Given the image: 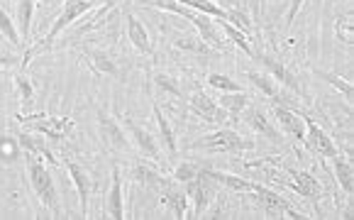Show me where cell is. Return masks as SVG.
I'll return each mask as SVG.
<instances>
[{"label":"cell","mask_w":354,"mask_h":220,"mask_svg":"<svg viewBox=\"0 0 354 220\" xmlns=\"http://www.w3.org/2000/svg\"><path fill=\"white\" fill-rule=\"evenodd\" d=\"M100 3H103V0H66V3H64L62 15H59L57 20L52 22V27H49L47 37H44V39L39 44H35V47H30L25 54H22V68H25L27 64H30L32 59L37 57V54L47 52V49L52 47L54 42H57L59 32H64L68 25H71V22H76L78 17H84L88 10H95V8H98Z\"/></svg>","instance_id":"obj_1"},{"label":"cell","mask_w":354,"mask_h":220,"mask_svg":"<svg viewBox=\"0 0 354 220\" xmlns=\"http://www.w3.org/2000/svg\"><path fill=\"white\" fill-rule=\"evenodd\" d=\"M25 172L32 191L39 199V203L49 210L52 215H62V203H59V191L54 186V178L49 169L44 167V159L32 152H25Z\"/></svg>","instance_id":"obj_2"},{"label":"cell","mask_w":354,"mask_h":220,"mask_svg":"<svg viewBox=\"0 0 354 220\" xmlns=\"http://www.w3.org/2000/svg\"><path fill=\"white\" fill-rule=\"evenodd\" d=\"M252 142L245 140L240 132L230 130V127H220L215 132H208L201 140H196L191 145V149L196 152H208V154H242L247 149H252Z\"/></svg>","instance_id":"obj_3"},{"label":"cell","mask_w":354,"mask_h":220,"mask_svg":"<svg viewBox=\"0 0 354 220\" xmlns=\"http://www.w3.org/2000/svg\"><path fill=\"white\" fill-rule=\"evenodd\" d=\"M98 132L103 137L105 145L113 149V152H122V154H135V145H132L130 135L125 132V127L115 120L110 113H105L103 108L98 110Z\"/></svg>","instance_id":"obj_4"},{"label":"cell","mask_w":354,"mask_h":220,"mask_svg":"<svg viewBox=\"0 0 354 220\" xmlns=\"http://www.w3.org/2000/svg\"><path fill=\"white\" fill-rule=\"evenodd\" d=\"M252 59H257V62H259L261 66L266 68V73H269L271 79L277 81L279 86H286L288 91H293V93L298 95V98H306V91H303V86H301V81H298V76L283 62H279V59H274V57H269V54L259 52V49H257L254 57H252Z\"/></svg>","instance_id":"obj_5"},{"label":"cell","mask_w":354,"mask_h":220,"mask_svg":"<svg viewBox=\"0 0 354 220\" xmlns=\"http://www.w3.org/2000/svg\"><path fill=\"white\" fill-rule=\"evenodd\" d=\"M188 103H191V108L196 110V116L203 118V120L210 122V125H220V127L227 125L230 116L220 108L218 103H215L213 98H210L208 93H205L203 89H201V86H193L191 89V93H188Z\"/></svg>","instance_id":"obj_6"},{"label":"cell","mask_w":354,"mask_h":220,"mask_svg":"<svg viewBox=\"0 0 354 220\" xmlns=\"http://www.w3.org/2000/svg\"><path fill=\"white\" fill-rule=\"evenodd\" d=\"M250 194H257V201H259V205L264 208L266 218H306L303 213H298L296 208H293L291 203H288L283 196L274 194L271 189H266V186H259V183H252V191Z\"/></svg>","instance_id":"obj_7"},{"label":"cell","mask_w":354,"mask_h":220,"mask_svg":"<svg viewBox=\"0 0 354 220\" xmlns=\"http://www.w3.org/2000/svg\"><path fill=\"white\" fill-rule=\"evenodd\" d=\"M64 167H66L68 176H71L73 186H76L78 199H81V215L86 218V215H88V199L95 186H98V178H95L84 164L73 162V159H68V157H64Z\"/></svg>","instance_id":"obj_8"},{"label":"cell","mask_w":354,"mask_h":220,"mask_svg":"<svg viewBox=\"0 0 354 220\" xmlns=\"http://www.w3.org/2000/svg\"><path fill=\"white\" fill-rule=\"evenodd\" d=\"M122 122H125V130L130 132V140L137 152H142L147 159H151V162H159V159H162V147H159L156 135H151L147 127L137 125L130 116H122Z\"/></svg>","instance_id":"obj_9"},{"label":"cell","mask_w":354,"mask_h":220,"mask_svg":"<svg viewBox=\"0 0 354 220\" xmlns=\"http://www.w3.org/2000/svg\"><path fill=\"white\" fill-rule=\"evenodd\" d=\"M240 118L245 120V125L250 127L252 132H257V135L266 137V140L271 142H281V132L274 127V122H271V118L266 116L264 110L259 108V105H247L245 110L240 113Z\"/></svg>","instance_id":"obj_10"},{"label":"cell","mask_w":354,"mask_h":220,"mask_svg":"<svg viewBox=\"0 0 354 220\" xmlns=\"http://www.w3.org/2000/svg\"><path fill=\"white\" fill-rule=\"evenodd\" d=\"M303 120H306V135H308L306 142H308V147H310V152H315L323 159H333L335 154H337V147L333 145V137H330L318 122L313 120V118L303 116Z\"/></svg>","instance_id":"obj_11"},{"label":"cell","mask_w":354,"mask_h":220,"mask_svg":"<svg viewBox=\"0 0 354 220\" xmlns=\"http://www.w3.org/2000/svg\"><path fill=\"white\" fill-rule=\"evenodd\" d=\"M247 76H250V81L257 86V89L261 91V93L266 95V98H271V103H274V105H283V108H293V110H298L296 100L288 98V95L281 91V86H279L277 81L271 79L269 73H261V71H247Z\"/></svg>","instance_id":"obj_12"},{"label":"cell","mask_w":354,"mask_h":220,"mask_svg":"<svg viewBox=\"0 0 354 220\" xmlns=\"http://www.w3.org/2000/svg\"><path fill=\"white\" fill-rule=\"evenodd\" d=\"M291 176H293V181H291L293 191H296L298 196H303V199L315 208V213L320 215V199H323V186H320V181L308 172H291Z\"/></svg>","instance_id":"obj_13"},{"label":"cell","mask_w":354,"mask_h":220,"mask_svg":"<svg viewBox=\"0 0 354 220\" xmlns=\"http://www.w3.org/2000/svg\"><path fill=\"white\" fill-rule=\"evenodd\" d=\"M86 64L93 68L98 76H122V68L118 66L115 57L105 49H95V47H81Z\"/></svg>","instance_id":"obj_14"},{"label":"cell","mask_w":354,"mask_h":220,"mask_svg":"<svg viewBox=\"0 0 354 220\" xmlns=\"http://www.w3.org/2000/svg\"><path fill=\"white\" fill-rule=\"evenodd\" d=\"M186 196L193 201V213H196L193 218H201V215H203V210L213 203V191L208 189V178H205L201 172H198V176H196V178L186 181Z\"/></svg>","instance_id":"obj_15"},{"label":"cell","mask_w":354,"mask_h":220,"mask_svg":"<svg viewBox=\"0 0 354 220\" xmlns=\"http://www.w3.org/2000/svg\"><path fill=\"white\" fill-rule=\"evenodd\" d=\"M105 218L122 220L125 218V205H122V172L113 167V178H110V189L105 196Z\"/></svg>","instance_id":"obj_16"},{"label":"cell","mask_w":354,"mask_h":220,"mask_svg":"<svg viewBox=\"0 0 354 220\" xmlns=\"http://www.w3.org/2000/svg\"><path fill=\"white\" fill-rule=\"evenodd\" d=\"M274 118H277V122L283 127L286 135H291L298 142H306V120H303V116H298V110L274 105Z\"/></svg>","instance_id":"obj_17"},{"label":"cell","mask_w":354,"mask_h":220,"mask_svg":"<svg viewBox=\"0 0 354 220\" xmlns=\"http://www.w3.org/2000/svg\"><path fill=\"white\" fill-rule=\"evenodd\" d=\"M125 25H127V39L132 42V47H135L140 54H145V57H151V54H154V47H151L149 32H147V27L142 25L140 17L127 12Z\"/></svg>","instance_id":"obj_18"},{"label":"cell","mask_w":354,"mask_h":220,"mask_svg":"<svg viewBox=\"0 0 354 220\" xmlns=\"http://www.w3.org/2000/svg\"><path fill=\"white\" fill-rule=\"evenodd\" d=\"M154 118H156V130H159V142L164 145V149H167V157L171 164H176V157H178V147H176V135H174V127L169 125V120L164 118L162 108L156 105L154 100Z\"/></svg>","instance_id":"obj_19"},{"label":"cell","mask_w":354,"mask_h":220,"mask_svg":"<svg viewBox=\"0 0 354 220\" xmlns=\"http://www.w3.org/2000/svg\"><path fill=\"white\" fill-rule=\"evenodd\" d=\"M174 47L181 49V52H186V54H193V57H198L201 62H208V59L218 57V49L205 44L201 37H178V39H174Z\"/></svg>","instance_id":"obj_20"},{"label":"cell","mask_w":354,"mask_h":220,"mask_svg":"<svg viewBox=\"0 0 354 220\" xmlns=\"http://www.w3.org/2000/svg\"><path fill=\"white\" fill-rule=\"evenodd\" d=\"M203 176L210 178V183H220L225 189H232V191H252V181H245V178L234 176V174L227 172H220V169H201Z\"/></svg>","instance_id":"obj_21"},{"label":"cell","mask_w":354,"mask_h":220,"mask_svg":"<svg viewBox=\"0 0 354 220\" xmlns=\"http://www.w3.org/2000/svg\"><path fill=\"white\" fill-rule=\"evenodd\" d=\"M132 176H135L137 183H142V186H149V189L164 191L169 186V178H164L159 169L147 167V164H137V167L132 169Z\"/></svg>","instance_id":"obj_22"},{"label":"cell","mask_w":354,"mask_h":220,"mask_svg":"<svg viewBox=\"0 0 354 220\" xmlns=\"http://www.w3.org/2000/svg\"><path fill=\"white\" fill-rule=\"evenodd\" d=\"M32 12H35V0H17L15 3V25L20 27V37L25 44L30 42Z\"/></svg>","instance_id":"obj_23"},{"label":"cell","mask_w":354,"mask_h":220,"mask_svg":"<svg viewBox=\"0 0 354 220\" xmlns=\"http://www.w3.org/2000/svg\"><path fill=\"white\" fill-rule=\"evenodd\" d=\"M151 81H154V86H156V93L171 95V98H186V91L181 89L178 79H174L171 73L156 71V73H151Z\"/></svg>","instance_id":"obj_24"},{"label":"cell","mask_w":354,"mask_h":220,"mask_svg":"<svg viewBox=\"0 0 354 220\" xmlns=\"http://www.w3.org/2000/svg\"><path fill=\"white\" fill-rule=\"evenodd\" d=\"M218 105L227 113L230 120H237L242 110L250 105V95H247L245 91H237V93H223L218 100Z\"/></svg>","instance_id":"obj_25"},{"label":"cell","mask_w":354,"mask_h":220,"mask_svg":"<svg viewBox=\"0 0 354 220\" xmlns=\"http://www.w3.org/2000/svg\"><path fill=\"white\" fill-rule=\"evenodd\" d=\"M17 142H20V145H22V149H25V152H32V154H37V157L47 159V162L59 164L57 159L52 157V149H49V147H47V142H44V137L27 135V132H22V135H17Z\"/></svg>","instance_id":"obj_26"},{"label":"cell","mask_w":354,"mask_h":220,"mask_svg":"<svg viewBox=\"0 0 354 220\" xmlns=\"http://www.w3.org/2000/svg\"><path fill=\"white\" fill-rule=\"evenodd\" d=\"M162 201L169 205V210L174 213V218H186V205H188V196H186V191H181V189H174L171 183H169L167 189L162 191Z\"/></svg>","instance_id":"obj_27"},{"label":"cell","mask_w":354,"mask_h":220,"mask_svg":"<svg viewBox=\"0 0 354 220\" xmlns=\"http://www.w3.org/2000/svg\"><path fill=\"white\" fill-rule=\"evenodd\" d=\"M333 169H335V178H337L339 189H342L347 196H352V191H354L352 164H349L344 157H339V154H335V157H333Z\"/></svg>","instance_id":"obj_28"},{"label":"cell","mask_w":354,"mask_h":220,"mask_svg":"<svg viewBox=\"0 0 354 220\" xmlns=\"http://www.w3.org/2000/svg\"><path fill=\"white\" fill-rule=\"evenodd\" d=\"M0 35L6 37L8 42H10L15 49H25V42H22L20 32H17L15 20H12V17H10V12H8L3 6H0Z\"/></svg>","instance_id":"obj_29"},{"label":"cell","mask_w":354,"mask_h":220,"mask_svg":"<svg viewBox=\"0 0 354 220\" xmlns=\"http://www.w3.org/2000/svg\"><path fill=\"white\" fill-rule=\"evenodd\" d=\"M310 71H313V76H318V79H323L325 84L335 86V89H337L339 93H342V98H344V100H352V98H354V89H352V84H349L347 79H342V76H337V73L323 71V68H315V66H310Z\"/></svg>","instance_id":"obj_30"},{"label":"cell","mask_w":354,"mask_h":220,"mask_svg":"<svg viewBox=\"0 0 354 220\" xmlns=\"http://www.w3.org/2000/svg\"><path fill=\"white\" fill-rule=\"evenodd\" d=\"M218 27H223V32H225V35H227V39H230V42H234V44H237V47H240L242 52L247 54V57H250V59L254 57V52H257V49L250 44V39H247V35H245V32H240V30H237V27H232L227 20H218Z\"/></svg>","instance_id":"obj_31"},{"label":"cell","mask_w":354,"mask_h":220,"mask_svg":"<svg viewBox=\"0 0 354 220\" xmlns=\"http://www.w3.org/2000/svg\"><path fill=\"white\" fill-rule=\"evenodd\" d=\"M178 6H186L191 8V10H198L203 12V15L208 17H218V20H227V10H223V8H218L215 3H210V0H176Z\"/></svg>","instance_id":"obj_32"},{"label":"cell","mask_w":354,"mask_h":220,"mask_svg":"<svg viewBox=\"0 0 354 220\" xmlns=\"http://www.w3.org/2000/svg\"><path fill=\"white\" fill-rule=\"evenodd\" d=\"M205 81H208L210 89H218V91H223V93H237V91H245L237 81L230 79V76H225V73H210Z\"/></svg>","instance_id":"obj_33"},{"label":"cell","mask_w":354,"mask_h":220,"mask_svg":"<svg viewBox=\"0 0 354 220\" xmlns=\"http://www.w3.org/2000/svg\"><path fill=\"white\" fill-rule=\"evenodd\" d=\"M12 84H15L17 95H20V100H22V108H30L32 98H35V86L30 84V79L22 76V73H17V76H12Z\"/></svg>","instance_id":"obj_34"},{"label":"cell","mask_w":354,"mask_h":220,"mask_svg":"<svg viewBox=\"0 0 354 220\" xmlns=\"http://www.w3.org/2000/svg\"><path fill=\"white\" fill-rule=\"evenodd\" d=\"M227 20L232 27H237L240 32H252V22L250 15H247L242 8H234V10H227Z\"/></svg>","instance_id":"obj_35"},{"label":"cell","mask_w":354,"mask_h":220,"mask_svg":"<svg viewBox=\"0 0 354 220\" xmlns=\"http://www.w3.org/2000/svg\"><path fill=\"white\" fill-rule=\"evenodd\" d=\"M198 172L201 169L196 167V164L181 162V164H176V169H174V178H176L178 183H186V181H191V178L198 176Z\"/></svg>","instance_id":"obj_36"},{"label":"cell","mask_w":354,"mask_h":220,"mask_svg":"<svg viewBox=\"0 0 354 220\" xmlns=\"http://www.w3.org/2000/svg\"><path fill=\"white\" fill-rule=\"evenodd\" d=\"M303 3H306V0H288L286 27H291V25H293V20H296V15H298V10H301V8H303Z\"/></svg>","instance_id":"obj_37"},{"label":"cell","mask_w":354,"mask_h":220,"mask_svg":"<svg viewBox=\"0 0 354 220\" xmlns=\"http://www.w3.org/2000/svg\"><path fill=\"white\" fill-rule=\"evenodd\" d=\"M349 25H352V20L349 17H342L337 25V35L342 42H352V30H349Z\"/></svg>","instance_id":"obj_38"},{"label":"cell","mask_w":354,"mask_h":220,"mask_svg":"<svg viewBox=\"0 0 354 220\" xmlns=\"http://www.w3.org/2000/svg\"><path fill=\"white\" fill-rule=\"evenodd\" d=\"M17 64L22 66L20 57H12V54H3V52H0V71H8V68L17 66Z\"/></svg>","instance_id":"obj_39"},{"label":"cell","mask_w":354,"mask_h":220,"mask_svg":"<svg viewBox=\"0 0 354 220\" xmlns=\"http://www.w3.org/2000/svg\"><path fill=\"white\" fill-rule=\"evenodd\" d=\"M210 3H215V6L223 8V10H234V8H242L240 0H210Z\"/></svg>","instance_id":"obj_40"},{"label":"cell","mask_w":354,"mask_h":220,"mask_svg":"<svg viewBox=\"0 0 354 220\" xmlns=\"http://www.w3.org/2000/svg\"><path fill=\"white\" fill-rule=\"evenodd\" d=\"M0 3H3V6H10V0H0Z\"/></svg>","instance_id":"obj_41"},{"label":"cell","mask_w":354,"mask_h":220,"mask_svg":"<svg viewBox=\"0 0 354 220\" xmlns=\"http://www.w3.org/2000/svg\"><path fill=\"white\" fill-rule=\"evenodd\" d=\"M0 73H6V71H0Z\"/></svg>","instance_id":"obj_42"}]
</instances>
